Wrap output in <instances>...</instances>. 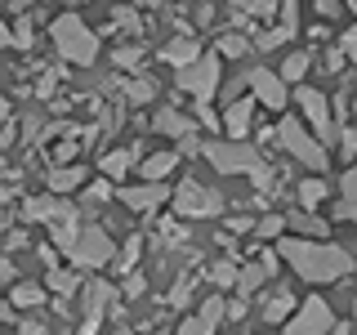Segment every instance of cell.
Here are the masks:
<instances>
[{
	"mask_svg": "<svg viewBox=\"0 0 357 335\" xmlns=\"http://www.w3.org/2000/svg\"><path fill=\"white\" fill-rule=\"evenodd\" d=\"M14 139H18V126H14V121H5V126H0V152L14 148Z\"/></svg>",
	"mask_w": 357,
	"mask_h": 335,
	"instance_id": "48",
	"label": "cell"
},
{
	"mask_svg": "<svg viewBox=\"0 0 357 335\" xmlns=\"http://www.w3.org/2000/svg\"><path fill=\"white\" fill-rule=\"evenodd\" d=\"M197 54H201L197 36H192V31H178V36H174V40L161 50V59H165V63H174V67H183V63H192Z\"/></svg>",
	"mask_w": 357,
	"mask_h": 335,
	"instance_id": "17",
	"label": "cell"
},
{
	"mask_svg": "<svg viewBox=\"0 0 357 335\" xmlns=\"http://www.w3.org/2000/svg\"><path fill=\"white\" fill-rule=\"evenodd\" d=\"M206 277L215 282V290H228V286H237V264H232V260H215L206 268Z\"/></svg>",
	"mask_w": 357,
	"mask_h": 335,
	"instance_id": "28",
	"label": "cell"
},
{
	"mask_svg": "<svg viewBox=\"0 0 357 335\" xmlns=\"http://www.w3.org/2000/svg\"><path fill=\"white\" fill-rule=\"evenodd\" d=\"M340 193L349 197V201L357 197V174H353V170H344V174H340Z\"/></svg>",
	"mask_w": 357,
	"mask_h": 335,
	"instance_id": "49",
	"label": "cell"
},
{
	"mask_svg": "<svg viewBox=\"0 0 357 335\" xmlns=\"http://www.w3.org/2000/svg\"><path fill=\"white\" fill-rule=\"evenodd\" d=\"M326 335H349V322H340V318H335V322H331V331H326Z\"/></svg>",
	"mask_w": 357,
	"mask_h": 335,
	"instance_id": "59",
	"label": "cell"
},
{
	"mask_svg": "<svg viewBox=\"0 0 357 335\" xmlns=\"http://www.w3.org/2000/svg\"><path fill=\"white\" fill-rule=\"evenodd\" d=\"M9 5H14V9H27V0H9Z\"/></svg>",
	"mask_w": 357,
	"mask_h": 335,
	"instance_id": "62",
	"label": "cell"
},
{
	"mask_svg": "<svg viewBox=\"0 0 357 335\" xmlns=\"http://www.w3.org/2000/svg\"><path fill=\"white\" fill-rule=\"evenodd\" d=\"M139 156H143V143H134V148H112V152H103V161H98V165H103L107 179H126L130 165L139 161Z\"/></svg>",
	"mask_w": 357,
	"mask_h": 335,
	"instance_id": "15",
	"label": "cell"
},
{
	"mask_svg": "<svg viewBox=\"0 0 357 335\" xmlns=\"http://www.w3.org/2000/svg\"><path fill=\"white\" fill-rule=\"evenodd\" d=\"M277 143L295 156L299 165H308V170H317V174H326V165H331V152L321 148L317 139L304 130V121H295V117H282V126H277Z\"/></svg>",
	"mask_w": 357,
	"mask_h": 335,
	"instance_id": "3",
	"label": "cell"
},
{
	"mask_svg": "<svg viewBox=\"0 0 357 335\" xmlns=\"http://www.w3.org/2000/svg\"><path fill=\"white\" fill-rule=\"evenodd\" d=\"M192 286H197L192 277H178V282H174V290H170V304H174V308H183L188 299H192Z\"/></svg>",
	"mask_w": 357,
	"mask_h": 335,
	"instance_id": "38",
	"label": "cell"
},
{
	"mask_svg": "<svg viewBox=\"0 0 357 335\" xmlns=\"http://www.w3.org/2000/svg\"><path fill=\"white\" fill-rule=\"evenodd\" d=\"M50 36H54V50H59L67 63H76V67H89L98 59V36L85 27L81 14H59L50 22Z\"/></svg>",
	"mask_w": 357,
	"mask_h": 335,
	"instance_id": "2",
	"label": "cell"
},
{
	"mask_svg": "<svg viewBox=\"0 0 357 335\" xmlns=\"http://www.w3.org/2000/svg\"><path fill=\"white\" fill-rule=\"evenodd\" d=\"M277 260H286L304 282H344L353 273V255L340 241H317V237H282L277 241Z\"/></svg>",
	"mask_w": 357,
	"mask_h": 335,
	"instance_id": "1",
	"label": "cell"
},
{
	"mask_svg": "<svg viewBox=\"0 0 357 335\" xmlns=\"http://www.w3.org/2000/svg\"><path fill=\"white\" fill-rule=\"evenodd\" d=\"M174 335H215V331H210V327H206L201 318H183V322H178V331H174Z\"/></svg>",
	"mask_w": 357,
	"mask_h": 335,
	"instance_id": "40",
	"label": "cell"
},
{
	"mask_svg": "<svg viewBox=\"0 0 357 335\" xmlns=\"http://www.w3.org/2000/svg\"><path fill=\"white\" fill-rule=\"evenodd\" d=\"M286 40H290L286 31H282V27H273V31H264V36L255 40V45H259V50H277V45H286Z\"/></svg>",
	"mask_w": 357,
	"mask_h": 335,
	"instance_id": "41",
	"label": "cell"
},
{
	"mask_svg": "<svg viewBox=\"0 0 357 335\" xmlns=\"http://www.w3.org/2000/svg\"><path fill=\"white\" fill-rule=\"evenodd\" d=\"M331 322H335V308L321 295H312L299 308H290V318L282 322V327H286V335H326Z\"/></svg>",
	"mask_w": 357,
	"mask_h": 335,
	"instance_id": "7",
	"label": "cell"
},
{
	"mask_svg": "<svg viewBox=\"0 0 357 335\" xmlns=\"http://www.w3.org/2000/svg\"><path fill=\"white\" fill-rule=\"evenodd\" d=\"M152 126L161 130V134H170V139H188V134H197V121L183 117V112H174V107H161Z\"/></svg>",
	"mask_w": 357,
	"mask_h": 335,
	"instance_id": "16",
	"label": "cell"
},
{
	"mask_svg": "<svg viewBox=\"0 0 357 335\" xmlns=\"http://www.w3.org/2000/svg\"><path fill=\"white\" fill-rule=\"evenodd\" d=\"M340 54L344 59H357V31H344L340 36Z\"/></svg>",
	"mask_w": 357,
	"mask_h": 335,
	"instance_id": "45",
	"label": "cell"
},
{
	"mask_svg": "<svg viewBox=\"0 0 357 335\" xmlns=\"http://www.w3.org/2000/svg\"><path fill=\"white\" fill-rule=\"evenodd\" d=\"M326 201V179H304L299 184V210H317Z\"/></svg>",
	"mask_w": 357,
	"mask_h": 335,
	"instance_id": "26",
	"label": "cell"
},
{
	"mask_svg": "<svg viewBox=\"0 0 357 335\" xmlns=\"http://www.w3.org/2000/svg\"><path fill=\"white\" fill-rule=\"evenodd\" d=\"M223 318L241 322V318H245V299H232V304H223Z\"/></svg>",
	"mask_w": 357,
	"mask_h": 335,
	"instance_id": "52",
	"label": "cell"
},
{
	"mask_svg": "<svg viewBox=\"0 0 357 335\" xmlns=\"http://www.w3.org/2000/svg\"><path fill=\"white\" fill-rule=\"evenodd\" d=\"M45 286L59 290V295H76V290H81V277H76V268H50V273H45Z\"/></svg>",
	"mask_w": 357,
	"mask_h": 335,
	"instance_id": "23",
	"label": "cell"
},
{
	"mask_svg": "<svg viewBox=\"0 0 357 335\" xmlns=\"http://www.w3.org/2000/svg\"><path fill=\"white\" fill-rule=\"evenodd\" d=\"M18 335H50V327L40 318H27V322H18Z\"/></svg>",
	"mask_w": 357,
	"mask_h": 335,
	"instance_id": "44",
	"label": "cell"
},
{
	"mask_svg": "<svg viewBox=\"0 0 357 335\" xmlns=\"http://www.w3.org/2000/svg\"><path fill=\"white\" fill-rule=\"evenodd\" d=\"M50 206H54V197H27V201H22V219H27V223H45Z\"/></svg>",
	"mask_w": 357,
	"mask_h": 335,
	"instance_id": "32",
	"label": "cell"
},
{
	"mask_svg": "<svg viewBox=\"0 0 357 335\" xmlns=\"http://www.w3.org/2000/svg\"><path fill=\"white\" fill-rule=\"evenodd\" d=\"M237 14H250V18H273L277 14V0H228Z\"/></svg>",
	"mask_w": 357,
	"mask_h": 335,
	"instance_id": "30",
	"label": "cell"
},
{
	"mask_svg": "<svg viewBox=\"0 0 357 335\" xmlns=\"http://www.w3.org/2000/svg\"><path fill=\"white\" fill-rule=\"evenodd\" d=\"M116 22H121V27H130L134 36H143V22H139V14H134L130 5H121V9H116Z\"/></svg>",
	"mask_w": 357,
	"mask_h": 335,
	"instance_id": "39",
	"label": "cell"
},
{
	"mask_svg": "<svg viewBox=\"0 0 357 335\" xmlns=\"http://www.w3.org/2000/svg\"><path fill=\"white\" fill-rule=\"evenodd\" d=\"M45 179H50V193H76V188L85 184V170L76 161H67V165H54Z\"/></svg>",
	"mask_w": 357,
	"mask_h": 335,
	"instance_id": "18",
	"label": "cell"
},
{
	"mask_svg": "<svg viewBox=\"0 0 357 335\" xmlns=\"http://www.w3.org/2000/svg\"><path fill=\"white\" fill-rule=\"evenodd\" d=\"M36 251H40V260L50 264V268H59V255H54V246H36Z\"/></svg>",
	"mask_w": 357,
	"mask_h": 335,
	"instance_id": "58",
	"label": "cell"
},
{
	"mask_svg": "<svg viewBox=\"0 0 357 335\" xmlns=\"http://www.w3.org/2000/svg\"><path fill=\"white\" fill-rule=\"evenodd\" d=\"M308 63H312V54H304V50L290 54V59L282 63V72H277V76H282V85H299V81H304V72H308Z\"/></svg>",
	"mask_w": 357,
	"mask_h": 335,
	"instance_id": "25",
	"label": "cell"
},
{
	"mask_svg": "<svg viewBox=\"0 0 357 335\" xmlns=\"http://www.w3.org/2000/svg\"><path fill=\"white\" fill-rule=\"evenodd\" d=\"M290 308H295V295L282 286V290H277V295L264 304V322H268V327H282V322L290 318Z\"/></svg>",
	"mask_w": 357,
	"mask_h": 335,
	"instance_id": "19",
	"label": "cell"
},
{
	"mask_svg": "<svg viewBox=\"0 0 357 335\" xmlns=\"http://www.w3.org/2000/svg\"><path fill=\"white\" fill-rule=\"evenodd\" d=\"M9 304H14V308H40L45 304V286H36V282H14Z\"/></svg>",
	"mask_w": 357,
	"mask_h": 335,
	"instance_id": "24",
	"label": "cell"
},
{
	"mask_svg": "<svg viewBox=\"0 0 357 335\" xmlns=\"http://www.w3.org/2000/svg\"><path fill=\"white\" fill-rule=\"evenodd\" d=\"M174 165H178V152H152L148 161H143V179H148V184H161Z\"/></svg>",
	"mask_w": 357,
	"mask_h": 335,
	"instance_id": "20",
	"label": "cell"
},
{
	"mask_svg": "<svg viewBox=\"0 0 357 335\" xmlns=\"http://www.w3.org/2000/svg\"><path fill=\"white\" fill-rule=\"evenodd\" d=\"M126 94H130V103H152V98H156V81H148V76H143V81H130Z\"/></svg>",
	"mask_w": 357,
	"mask_h": 335,
	"instance_id": "36",
	"label": "cell"
},
{
	"mask_svg": "<svg viewBox=\"0 0 357 335\" xmlns=\"http://www.w3.org/2000/svg\"><path fill=\"white\" fill-rule=\"evenodd\" d=\"M259 264L268 268V277H273V273H277V251H264V255H259Z\"/></svg>",
	"mask_w": 357,
	"mask_h": 335,
	"instance_id": "56",
	"label": "cell"
},
{
	"mask_svg": "<svg viewBox=\"0 0 357 335\" xmlns=\"http://www.w3.org/2000/svg\"><path fill=\"white\" fill-rule=\"evenodd\" d=\"M197 121H201V126H210V130H219V117L210 112V103H197Z\"/></svg>",
	"mask_w": 357,
	"mask_h": 335,
	"instance_id": "50",
	"label": "cell"
},
{
	"mask_svg": "<svg viewBox=\"0 0 357 335\" xmlns=\"http://www.w3.org/2000/svg\"><path fill=\"white\" fill-rule=\"evenodd\" d=\"M197 318H201V322H206V327H210V331H215V327H219V322H223V295H219V290H215V295H210V299H206V304H201V313H197Z\"/></svg>",
	"mask_w": 357,
	"mask_h": 335,
	"instance_id": "35",
	"label": "cell"
},
{
	"mask_svg": "<svg viewBox=\"0 0 357 335\" xmlns=\"http://www.w3.org/2000/svg\"><path fill=\"white\" fill-rule=\"evenodd\" d=\"M245 81H250V94H255L259 107H286V85H282L277 72H268V67H250Z\"/></svg>",
	"mask_w": 357,
	"mask_h": 335,
	"instance_id": "10",
	"label": "cell"
},
{
	"mask_svg": "<svg viewBox=\"0 0 357 335\" xmlns=\"http://www.w3.org/2000/svg\"><path fill=\"white\" fill-rule=\"evenodd\" d=\"M85 197H89V201H107V197H112V188H107V184H89V193H85Z\"/></svg>",
	"mask_w": 357,
	"mask_h": 335,
	"instance_id": "54",
	"label": "cell"
},
{
	"mask_svg": "<svg viewBox=\"0 0 357 335\" xmlns=\"http://www.w3.org/2000/svg\"><path fill=\"white\" fill-rule=\"evenodd\" d=\"M277 14H282L277 27H282L286 36H299V0H277Z\"/></svg>",
	"mask_w": 357,
	"mask_h": 335,
	"instance_id": "31",
	"label": "cell"
},
{
	"mask_svg": "<svg viewBox=\"0 0 357 335\" xmlns=\"http://www.w3.org/2000/svg\"><path fill=\"white\" fill-rule=\"evenodd\" d=\"M45 223H50V232H54V251H67V246L76 241V232H81L76 210L67 206V201H59V197H54V206H50V215H45Z\"/></svg>",
	"mask_w": 357,
	"mask_h": 335,
	"instance_id": "11",
	"label": "cell"
},
{
	"mask_svg": "<svg viewBox=\"0 0 357 335\" xmlns=\"http://www.w3.org/2000/svg\"><path fill=\"white\" fill-rule=\"evenodd\" d=\"M335 219H353V201L340 197V206H335Z\"/></svg>",
	"mask_w": 357,
	"mask_h": 335,
	"instance_id": "55",
	"label": "cell"
},
{
	"mask_svg": "<svg viewBox=\"0 0 357 335\" xmlns=\"http://www.w3.org/2000/svg\"><path fill=\"white\" fill-rule=\"evenodd\" d=\"M255 237H282L286 232V215H264V219H255Z\"/></svg>",
	"mask_w": 357,
	"mask_h": 335,
	"instance_id": "33",
	"label": "cell"
},
{
	"mask_svg": "<svg viewBox=\"0 0 357 335\" xmlns=\"http://www.w3.org/2000/svg\"><path fill=\"white\" fill-rule=\"evenodd\" d=\"M223 210V197L215 193V188H201L197 179H183L174 193V215L183 219H206V215H219Z\"/></svg>",
	"mask_w": 357,
	"mask_h": 335,
	"instance_id": "8",
	"label": "cell"
},
{
	"mask_svg": "<svg viewBox=\"0 0 357 335\" xmlns=\"http://www.w3.org/2000/svg\"><path fill=\"white\" fill-rule=\"evenodd\" d=\"M54 89H59V72H45L40 81H36V98H50Z\"/></svg>",
	"mask_w": 357,
	"mask_h": 335,
	"instance_id": "43",
	"label": "cell"
},
{
	"mask_svg": "<svg viewBox=\"0 0 357 335\" xmlns=\"http://www.w3.org/2000/svg\"><path fill=\"white\" fill-rule=\"evenodd\" d=\"M139 251H143V237H130L126 246H121V255H112V260H116V268H121V273H130V268L139 264Z\"/></svg>",
	"mask_w": 357,
	"mask_h": 335,
	"instance_id": "34",
	"label": "cell"
},
{
	"mask_svg": "<svg viewBox=\"0 0 357 335\" xmlns=\"http://www.w3.org/2000/svg\"><path fill=\"white\" fill-rule=\"evenodd\" d=\"M250 228H255L250 215H232V219H228V232H232V237H237V232H250Z\"/></svg>",
	"mask_w": 357,
	"mask_h": 335,
	"instance_id": "46",
	"label": "cell"
},
{
	"mask_svg": "<svg viewBox=\"0 0 357 335\" xmlns=\"http://www.w3.org/2000/svg\"><path fill=\"white\" fill-rule=\"evenodd\" d=\"M268 282V268L255 260V264H245V268H237V290H241V299H250L255 290H259Z\"/></svg>",
	"mask_w": 357,
	"mask_h": 335,
	"instance_id": "22",
	"label": "cell"
},
{
	"mask_svg": "<svg viewBox=\"0 0 357 335\" xmlns=\"http://www.w3.org/2000/svg\"><path fill=\"white\" fill-rule=\"evenodd\" d=\"M9 45H22V50H31V45H36V22H31V14H18L14 31H9Z\"/></svg>",
	"mask_w": 357,
	"mask_h": 335,
	"instance_id": "29",
	"label": "cell"
},
{
	"mask_svg": "<svg viewBox=\"0 0 357 335\" xmlns=\"http://www.w3.org/2000/svg\"><path fill=\"white\" fill-rule=\"evenodd\" d=\"M174 85L183 94H192L197 103H210L215 89H219V54H197L192 63H183L174 72Z\"/></svg>",
	"mask_w": 357,
	"mask_h": 335,
	"instance_id": "4",
	"label": "cell"
},
{
	"mask_svg": "<svg viewBox=\"0 0 357 335\" xmlns=\"http://www.w3.org/2000/svg\"><path fill=\"white\" fill-rule=\"evenodd\" d=\"M312 5H317L321 18H335V14H340V0H312Z\"/></svg>",
	"mask_w": 357,
	"mask_h": 335,
	"instance_id": "53",
	"label": "cell"
},
{
	"mask_svg": "<svg viewBox=\"0 0 357 335\" xmlns=\"http://www.w3.org/2000/svg\"><path fill=\"white\" fill-rule=\"evenodd\" d=\"M5 121H9V98L0 94V126H5Z\"/></svg>",
	"mask_w": 357,
	"mask_h": 335,
	"instance_id": "60",
	"label": "cell"
},
{
	"mask_svg": "<svg viewBox=\"0 0 357 335\" xmlns=\"http://www.w3.org/2000/svg\"><path fill=\"white\" fill-rule=\"evenodd\" d=\"M290 228H295L299 237L326 241V219H317V210H299V215H290Z\"/></svg>",
	"mask_w": 357,
	"mask_h": 335,
	"instance_id": "21",
	"label": "cell"
},
{
	"mask_svg": "<svg viewBox=\"0 0 357 335\" xmlns=\"http://www.w3.org/2000/svg\"><path fill=\"white\" fill-rule=\"evenodd\" d=\"M9 45V27H5V18H0V50Z\"/></svg>",
	"mask_w": 357,
	"mask_h": 335,
	"instance_id": "61",
	"label": "cell"
},
{
	"mask_svg": "<svg viewBox=\"0 0 357 335\" xmlns=\"http://www.w3.org/2000/svg\"><path fill=\"white\" fill-rule=\"evenodd\" d=\"M112 63L116 67H139L143 63V45H121V50H112Z\"/></svg>",
	"mask_w": 357,
	"mask_h": 335,
	"instance_id": "37",
	"label": "cell"
},
{
	"mask_svg": "<svg viewBox=\"0 0 357 335\" xmlns=\"http://www.w3.org/2000/svg\"><path fill=\"white\" fill-rule=\"evenodd\" d=\"M201 156L215 165L219 174H250L259 165V152L250 148L245 139H232V143H201Z\"/></svg>",
	"mask_w": 357,
	"mask_h": 335,
	"instance_id": "6",
	"label": "cell"
},
{
	"mask_svg": "<svg viewBox=\"0 0 357 335\" xmlns=\"http://www.w3.org/2000/svg\"><path fill=\"white\" fill-rule=\"evenodd\" d=\"M326 67H331V72H340V67H344V54L340 50H326Z\"/></svg>",
	"mask_w": 357,
	"mask_h": 335,
	"instance_id": "57",
	"label": "cell"
},
{
	"mask_svg": "<svg viewBox=\"0 0 357 335\" xmlns=\"http://www.w3.org/2000/svg\"><path fill=\"white\" fill-rule=\"evenodd\" d=\"M116 335H134V331H116Z\"/></svg>",
	"mask_w": 357,
	"mask_h": 335,
	"instance_id": "63",
	"label": "cell"
},
{
	"mask_svg": "<svg viewBox=\"0 0 357 335\" xmlns=\"http://www.w3.org/2000/svg\"><path fill=\"white\" fill-rule=\"evenodd\" d=\"M143 290H148V282H143L139 273H130V277H126V295H130V299H139Z\"/></svg>",
	"mask_w": 357,
	"mask_h": 335,
	"instance_id": "47",
	"label": "cell"
},
{
	"mask_svg": "<svg viewBox=\"0 0 357 335\" xmlns=\"http://www.w3.org/2000/svg\"><path fill=\"white\" fill-rule=\"evenodd\" d=\"M121 201L130 210H156L161 201H170V188L165 184H139V188H121Z\"/></svg>",
	"mask_w": 357,
	"mask_h": 335,
	"instance_id": "13",
	"label": "cell"
},
{
	"mask_svg": "<svg viewBox=\"0 0 357 335\" xmlns=\"http://www.w3.org/2000/svg\"><path fill=\"white\" fill-rule=\"evenodd\" d=\"M215 54H223V59H241V54H250V40L237 36V31H223V36H215Z\"/></svg>",
	"mask_w": 357,
	"mask_h": 335,
	"instance_id": "27",
	"label": "cell"
},
{
	"mask_svg": "<svg viewBox=\"0 0 357 335\" xmlns=\"http://www.w3.org/2000/svg\"><path fill=\"white\" fill-rule=\"evenodd\" d=\"M353 152H357V134L344 126V130H340V156H344V161H353Z\"/></svg>",
	"mask_w": 357,
	"mask_h": 335,
	"instance_id": "42",
	"label": "cell"
},
{
	"mask_svg": "<svg viewBox=\"0 0 357 335\" xmlns=\"http://www.w3.org/2000/svg\"><path fill=\"white\" fill-rule=\"evenodd\" d=\"M9 282H18V268L14 260H0V286H9Z\"/></svg>",
	"mask_w": 357,
	"mask_h": 335,
	"instance_id": "51",
	"label": "cell"
},
{
	"mask_svg": "<svg viewBox=\"0 0 357 335\" xmlns=\"http://www.w3.org/2000/svg\"><path fill=\"white\" fill-rule=\"evenodd\" d=\"M85 286V322H81V331L76 335H94L98 327H103V304H107V282H81Z\"/></svg>",
	"mask_w": 357,
	"mask_h": 335,
	"instance_id": "12",
	"label": "cell"
},
{
	"mask_svg": "<svg viewBox=\"0 0 357 335\" xmlns=\"http://www.w3.org/2000/svg\"><path fill=\"white\" fill-rule=\"evenodd\" d=\"M255 98H232L228 103V117H223V130L232 134V139H245L250 134V117H255Z\"/></svg>",
	"mask_w": 357,
	"mask_h": 335,
	"instance_id": "14",
	"label": "cell"
},
{
	"mask_svg": "<svg viewBox=\"0 0 357 335\" xmlns=\"http://www.w3.org/2000/svg\"><path fill=\"white\" fill-rule=\"evenodd\" d=\"M67 260H72V268H103L112 264V255H116V246H112V237L98 223H81V232H76V241L67 246Z\"/></svg>",
	"mask_w": 357,
	"mask_h": 335,
	"instance_id": "5",
	"label": "cell"
},
{
	"mask_svg": "<svg viewBox=\"0 0 357 335\" xmlns=\"http://www.w3.org/2000/svg\"><path fill=\"white\" fill-rule=\"evenodd\" d=\"M156 335H170V331H156Z\"/></svg>",
	"mask_w": 357,
	"mask_h": 335,
	"instance_id": "64",
	"label": "cell"
},
{
	"mask_svg": "<svg viewBox=\"0 0 357 335\" xmlns=\"http://www.w3.org/2000/svg\"><path fill=\"white\" fill-rule=\"evenodd\" d=\"M295 103L304 107V117H308V126H312L308 134L321 143V148H326V143H331V134H335V121H331V98L321 94V89H312V85H299V89H295Z\"/></svg>",
	"mask_w": 357,
	"mask_h": 335,
	"instance_id": "9",
	"label": "cell"
}]
</instances>
